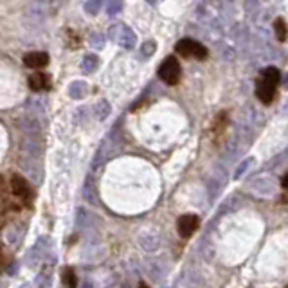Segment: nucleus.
Instances as JSON below:
<instances>
[{
  "label": "nucleus",
  "mask_w": 288,
  "mask_h": 288,
  "mask_svg": "<svg viewBox=\"0 0 288 288\" xmlns=\"http://www.w3.org/2000/svg\"><path fill=\"white\" fill-rule=\"evenodd\" d=\"M49 16L51 15H49L47 7L43 4H40L38 0H32L31 4H29V7H27L26 15H24V24H26L27 29L34 31V29H40L45 24V20H47Z\"/></svg>",
  "instance_id": "nucleus-1"
},
{
  "label": "nucleus",
  "mask_w": 288,
  "mask_h": 288,
  "mask_svg": "<svg viewBox=\"0 0 288 288\" xmlns=\"http://www.w3.org/2000/svg\"><path fill=\"white\" fill-rule=\"evenodd\" d=\"M110 38L114 42H117L123 49H133L137 43L135 32L131 31L130 27L125 24H115L110 27Z\"/></svg>",
  "instance_id": "nucleus-2"
},
{
  "label": "nucleus",
  "mask_w": 288,
  "mask_h": 288,
  "mask_svg": "<svg viewBox=\"0 0 288 288\" xmlns=\"http://www.w3.org/2000/svg\"><path fill=\"white\" fill-rule=\"evenodd\" d=\"M180 74H182V68H180V63L177 62L175 56H168L162 62V65L159 67V76L164 83L168 85H177L178 79H180Z\"/></svg>",
  "instance_id": "nucleus-3"
},
{
  "label": "nucleus",
  "mask_w": 288,
  "mask_h": 288,
  "mask_svg": "<svg viewBox=\"0 0 288 288\" xmlns=\"http://www.w3.org/2000/svg\"><path fill=\"white\" fill-rule=\"evenodd\" d=\"M177 53L184 58H196V60H205L207 58V49L202 45V43L194 42V40H189V38H184L175 45Z\"/></svg>",
  "instance_id": "nucleus-4"
},
{
  "label": "nucleus",
  "mask_w": 288,
  "mask_h": 288,
  "mask_svg": "<svg viewBox=\"0 0 288 288\" xmlns=\"http://www.w3.org/2000/svg\"><path fill=\"white\" fill-rule=\"evenodd\" d=\"M11 189H13V193H15L16 196L27 205V207H31L32 205V188L26 178L20 177V175H13V177H11Z\"/></svg>",
  "instance_id": "nucleus-5"
},
{
  "label": "nucleus",
  "mask_w": 288,
  "mask_h": 288,
  "mask_svg": "<svg viewBox=\"0 0 288 288\" xmlns=\"http://www.w3.org/2000/svg\"><path fill=\"white\" fill-rule=\"evenodd\" d=\"M200 225V220L198 216L194 215H182L178 218L177 222V229H178V234L182 236V238H191V236L196 232Z\"/></svg>",
  "instance_id": "nucleus-6"
},
{
  "label": "nucleus",
  "mask_w": 288,
  "mask_h": 288,
  "mask_svg": "<svg viewBox=\"0 0 288 288\" xmlns=\"http://www.w3.org/2000/svg\"><path fill=\"white\" fill-rule=\"evenodd\" d=\"M276 87H278V85L268 83V81L261 79V81L257 83V87H256L257 99L261 101V103H265V105H270V103L274 101V97H276Z\"/></svg>",
  "instance_id": "nucleus-7"
},
{
  "label": "nucleus",
  "mask_w": 288,
  "mask_h": 288,
  "mask_svg": "<svg viewBox=\"0 0 288 288\" xmlns=\"http://www.w3.org/2000/svg\"><path fill=\"white\" fill-rule=\"evenodd\" d=\"M24 63L31 68H42L49 63V56H47V53H40V51H36V53H29V54H26V58H24Z\"/></svg>",
  "instance_id": "nucleus-8"
},
{
  "label": "nucleus",
  "mask_w": 288,
  "mask_h": 288,
  "mask_svg": "<svg viewBox=\"0 0 288 288\" xmlns=\"http://www.w3.org/2000/svg\"><path fill=\"white\" fill-rule=\"evenodd\" d=\"M49 85H51V79H49L47 74L36 72L29 76V87H31V90H45L49 89Z\"/></svg>",
  "instance_id": "nucleus-9"
},
{
  "label": "nucleus",
  "mask_w": 288,
  "mask_h": 288,
  "mask_svg": "<svg viewBox=\"0 0 288 288\" xmlns=\"http://www.w3.org/2000/svg\"><path fill=\"white\" fill-rule=\"evenodd\" d=\"M87 94H89V85L85 81H72L68 87V96L72 99H83Z\"/></svg>",
  "instance_id": "nucleus-10"
},
{
  "label": "nucleus",
  "mask_w": 288,
  "mask_h": 288,
  "mask_svg": "<svg viewBox=\"0 0 288 288\" xmlns=\"http://www.w3.org/2000/svg\"><path fill=\"white\" fill-rule=\"evenodd\" d=\"M99 67V58L96 56V54H87L83 58V62H81V68H83V72L87 74H92L97 70Z\"/></svg>",
  "instance_id": "nucleus-11"
},
{
  "label": "nucleus",
  "mask_w": 288,
  "mask_h": 288,
  "mask_svg": "<svg viewBox=\"0 0 288 288\" xmlns=\"http://www.w3.org/2000/svg\"><path fill=\"white\" fill-rule=\"evenodd\" d=\"M110 103L106 99H101V101H97V105L94 106V112H96V117L99 121H105L108 115H110Z\"/></svg>",
  "instance_id": "nucleus-12"
},
{
  "label": "nucleus",
  "mask_w": 288,
  "mask_h": 288,
  "mask_svg": "<svg viewBox=\"0 0 288 288\" xmlns=\"http://www.w3.org/2000/svg\"><path fill=\"white\" fill-rule=\"evenodd\" d=\"M261 79H265V81H268V83L278 85L279 81H281V74H279V70L276 67H267L261 72Z\"/></svg>",
  "instance_id": "nucleus-13"
},
{
  "label": "nucleus",
  "mask_w": 288,
  "mask_h": 288,
  "mask_svg": "<svg viewBox=\"0 0 288 288\" xmlns=\"http://www.w3.org/2000/svg\"><path fill=\"white\" fill-rule=\"evenodd\" d=\"M274 31H276V38H278L279 42H285L288 38V27L281 18H278V20L274 22Z\"/></svg>",
  "instance_id": "nucleus-14"
},
{
  "label": "nucleus",
  "mask_w": 288,
  "mask_h": 288,
  "mask_svg": "<svg viewBox=\"0 0 288 288\" xmlns=\"http://www.w3.org/2000/svg\"><path fill=\"white\" fill-rule=\"evenodd\" d=\"M63 281H65V285H67L68 288L78 287V278H76V272H74L70 267H67L65 270H63Z\"/></svg>",
  "instance_id": "nucleus-15"
},
{
  "label": "nucleus",
  "mask_w": 288,
  "mask_h": 288,
  "mask_svg": "<svg viewBox=\"0 0 288 288\" xmlns=\"http://www.w3.org/2000/svg\"><path fill=\"white\" fill-rule=\"evenodd\" d=\"M101 5H103V0H87L85 11H87L89 15H97L101 9Z\"/></svg>",
  "instance_id": "nucleus-16"
},
{
  "label": "nucleus",
  "mask_w": 288,
  "mask_h": 288,
  "mask_svg": "<svg viewBox=\"0 0 288 288\" xmlns=\"http://www.w3.org/2000/svg\"><path fill=\"white\" fill-rule=\"evenodd\" d=\"M121 9H123V0H110V2L106 4V11H108V15L110 16L121 13Z\"/></svg>",
  "instance_id": "nucleus-17"
},
{
  "label": "nucleus",
  "mask_w": 288,
  "mask_h": 288,
  "mask_svg": "<svg viewBox=\"0 0 288 288\" xmlns=\"http://www.w3.org/2000/svg\"><path fill=\"white\" fill-rule=\"evenodd\" d=\"M90 45L96 49H103L105 47V34H101V32H94L92 36H90Z\"/></svg>",
  "instance_id": "nucleus-18"
},
{
  "label": "nucleus",
  "mask_w": 288,
  "mask_h": 288,
  "mask_svg": "<svg viewBox=\"0 0 288 288\" xmlns=\"http://www.w3.org/2000/svg\"><path fill=\"white\" fill-rule=\"evenodd\" d=\"M38 2L47 7L49 15H51V16H53L54 13H56L58 7H60V4H62V0H38Z\"/></svg>",
  "instance_id": "nucleus-19"
},
{
  "label": "nucleus",
  "mask_w": 288,
  "mask_h": 288,
  "mask_svg": "<svg viewBox=\"0 0 288 288\" xmlns=\"http://www.w3.org/2000/svg\"><path fill=\"white\" fill-rule=\"evenodd\" d=\"M155 51H157V43H155V42H144V43H142V47H141L142 56L150 58V56H153V53H155Z\"/></svg>",
  "instance_id": "nucleus-20"
},
{
  "label": "nucleus",
  "mask_w": 288,
  "mask_h": 288,
  "mask_svg": "<svg viewBox=\"0 0 288 288\" xmlns=\"http://www.w3.org/2000/svg\"><path fill=\"white\" fill-rule=\"evenodd\" d=\"M251 162H252V159H249V160H245V162L241 164L240 168H238V171H236V175H234V177H236V178H240L241 175H243V173H245L247 166H249V164H251Z\"/></svg>",
  "instance_id": "nucleus-21"
},
{
  "label": "nucleus",
  "mask_w": 288,
  "mask_h": 288,
  "mask_svg": "<svg viewBox=\"0 0 288 288\" xmlns=\"http://www.w3.org/2000/svg\"><path fill=\"white\" fill-rule=\"evenodd\" d=\"M281 186H283L285 189H288V173L285 175L283 178H281Z\"/></svg>",
  "instance_id": "nucleus-22"
},
{
  "label": "nucleus",
  "mask_w": 288,
  "mask_h": 288,
  "mask_svg": "<svg viewBox=\"0 0 288 288\" xmlns=\"http://www.w3.org/2000/svg\"><path fill=\"white\" fill-rule=\"evenodd\" d=\"M0 267H4V254L0 251Z\"/></svg>",
  "instance_id": "nucleus-23"
},
{
  "label": "nucleus",
  "mask_w": 288,
  "mask_h": 288,
  "mask_svg": "<svg viewBox=\"0 0 288 288\" xmlns=\"http://www.w3.org/2000/svg\"><path fill=\"white\" fill-rule=\"evenodd\" d=\"M83 288H94L92 287V283H89V281H87V283H85V287Z\"/></svg>",
  "instance_id": "nucleus-24"
},
{
  "label": "nucleus",
  "mask_w": 288,
  "mask_h": 288,
  "mask_svg": "<svg viewBox=\"0 0 288 288\" xmlns=\"http://www.w3.org/2000/svg\"><path fill=\"white\" fill-rule=\"evenodd\" d=\"M139 288H148L146 283H139Z\"/></svg>",
  "instance_id": "nucleus-25"
},
{
  "label": "nucleus",
  "mask_w": 288,
  "mask_h": 288,
  "mask_svg": "<svg viewBox=\"0 0 288 288\" xmlns=\"http://www.w3.org/2000/svg\"><path fill=\"white\" fill-rule=\"evenodd\" d=\"M150 2H152V5H155V0H150Z\"/></svg>",
  "instance_id": "nucleus-26"
},
{
  "label": "nucleus",
  "mask_w": 288,
  "mask_h": 288,
  "mask_svg": "<svg viewBox=\"0 0 288 288\" xmlns=\"http://www.w3.org/2000/svg\"><path fill=\"white\" fill-rule=\"evenodd\" d=\"M0 288H4V287H2V283H0Z\"/></svg>",
  "instance_id": "nucleus-27"
}]
</instances>
